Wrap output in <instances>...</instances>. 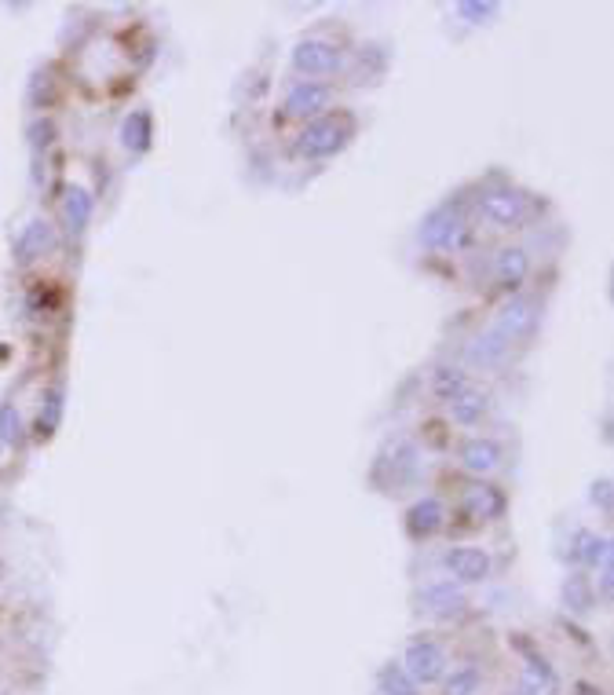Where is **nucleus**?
Returning <instances> with one entry per match:
<instances>
[{
  "instance_id": "nucleus-1",
  "label": "nucleus",
  "mask_w": 614,
  "mask_h": 695,
  "mask_svg": "<svg viewBox=\"0 0 614 695\" xmlns=\"http://www.w3.org/2000/svg\"><path fill=\"white\" fill-rule=\"evenodd\" d=\"M355 136V118L351 114H329V118H315L304 132L297 136V154L307 161L333 158L348 147Z\"/></svg>"
},
{
  "instance_id": "nucleus-2",
  "label": "nucleus",
  "mask_w": 614,
  "mask_h": 695,
  "mask_svg": "<svg viewBox=\"0 0 614 695\" xmlns=\"http://www.w3.org/2000/svg\"><path fill=\"white\" fill-rule=\"evenodd\" d=\"M403 670L410 674V681H413L417 688H421V685H435V681H443V674H446V655H443V648H439L435 641H428V637H421V641H413L410 648H406Z\"/></svg>"
},
{
  "instance_id": "nucleus-3",
  "label": "nucleus",
  "mask_w": 614,
  "mask_h": 695,
  "mask_svg": "<svg viewBox=\"0 0 614 695\" xmlns=\"http://www.w3.org/2000/svg\"><path fill=\"white\" fill-rule=\"evenodd\" d=\"M479 213L487 216L490 224L498 227H519L530 220V209H527V198L512 187H498V191H483L479 198Z\"/></svg>"
},
{
  "instance_id": "nucleus-4",
  "label": "nucleus",
  "mask_w": 614,
  "mask_h": 695,
  "mask_svg": "<svg viewBox=\"0 0 614 695\" xmlns=\"http://www.w3.org/2000/svg\"><path fill=\"white\" fill-rule=\"evenodd\" d=\"M293 66L307 77H326V74H337L340 66H344V55H340L337 44L307 37V41H300L293 48Z\"/></svg>"
},
{
  "instance_id": "nucleus-5",
  "label": "nucleus",
  "mask_w": 614,
  "mask_h": 695,
  "mask_svg": "<svg viewBox=\"0 0 614 695\" xmlns=\"http://www.w3.org/2000/svg\"><path fill=\"white\" fill-rule=\"evenodd\" d=\"M465 216H461V209H454V205H443V209H435L428 220L421 224V242L428 249H454L461 238H465Z\"/></svg>"
},
{
  "instance_id": "nucleus-6",
  "label": "nucleus",
  "mask_w": 614,
  "mask_h": 695,
  "mask_svg": "<svg viewBox=\"0 0 614 695\" xmlns=\"http://www.w3.org/2000/svg\"><path fill=\"white\" fill-rule=\"evenodd\" d=\"M494 330L505 337V341H523L530 333L538 330V304L530 297H512L505 308L498 311V322H494Z\"/></svg>"
},
{
  "instance_id": "nucleus-7",
  "label": "nucleus",
  "mask_w": 614,
  "mask_h": 695,
  "mask_svg": "<svg viewBox=\"0 0 614 695\" xmlns=\"http://www.w3.org/2000/svg\"><path fill=\"white\" fill-rule=\"evenodd\" d=\"M329 99L333 92L322 81H297L286 96V114L289 118H318L322 110H329Z\"/></svg>"
},
{
  "instance_id": "nucleus-8",
  "label": "nucleus",
  "mask_w": 614,
  "mask_h": 695,
  "mask_svg": "<svg viewBox=\"0 0 614 695\" xmlns=\"http://www.w3.org/2000/svg\"><path fill=\"white\" fill-rule=\"evenodd\" d=\"M443 564L454 571L457 582H483V578H490V556L487 549H479V546H454V549H446L443 556Z\"/></svg>"
},
{
  "instance_id": "nucleus-9",
  "label": "nucleus",
  "mask_w": 614,
  "mask_h": 695,
  "mask_svg": "<svg viewBox=\"0 0 614 695\" xmlns=\"http://www.w3.org/2000/svg\"><path fill=\"white\" fill-rule=\"evenodd\" d=\"M55 227L48 220H30V224L22 227L19 238H15V260L19 264H33V260H41L44 253H52L55 249Z\"/></svg>"
},
{
  "instance_id": "nucleus-10",
  "label": "nucleus",
  "mask_w": 614,
  "mask_h": 695,
  "mask_svg": "<svg viewBox=\"0 0 614 695\" xmlns=\"http://www.w3.org/2000/svg\"><path fill=\"white\" fill-rule=\"evenodd\" d=\"M465 513L468 520L476 524H487V520H498L505 513V494L494 487V483H476L465 491Z\"/></svg>"
},
{
  "instance_id": "nucleus-11",
  "label": "nucleus",
  "mask_w": 614,
  "mask_h": 695,
  "mask_svg": "<svg viewBox=\"0 0 614 695\" xmlns=\"http://www.w3.org/2000/svg\"><path fill=\"white\" fill-rule=\"evenodd\" d=\"M446 524V505L439 498H421L406 509V531L413 538H432Z\"/></svg>"
},
{
  "instance_id": "nucleus-12",
  "label": "nucleus",
  "mask_w": 614,
  "mask_h": 695,
  "mask_svg": "<svg viewBox=\"0 0 614 695\" xmlns=\"http://www.w3.org/2000/svg\"><path fill=\"white\" fill-rule=\"evenodd\" d=\"M516 648L523 652L527 666H523V692L527 695H552L556 692V674H552V666L541 659L527 641H516Z\"/></svg>"
},
{
  "instance_id": "nucleus-13",
  "label": "nucleus",
  "mask_w": 614,
  "mask_h": 695,
  "mask_svg": "<svg viewBox=\"0 0 614 695\" xmlns=\"http://www.w3.org/2000/svg\"><path fill=\"white\" fill-rule=\"evenodd\" d=\"M461 465H465L472 476H490V472L501 465V443L487 436L468 439L465 447H461Z\"/></svg>"
},
{
  "instance_id": "nucleus-14",
  "label": "nucleus",
  "mask_w": 614,
  "mask_h": 695,
  "mask_svg": "<svg viewBox=\"0 0 614 695\" xmlns=\"http://www.w3.org/2000/svg\"><path fill=\"white\" fill-rule=\"evenodd\" d=\"M527 275H530L527 249H519V246L501 249L498 260H494V278H498V286L509 289V293H516V289L527 282Z\"/></svg>"
},
{
  "instance_id": "nucleus-15",
  "label": "nucleus",
  "mask_w": 614,
  "mask_h": 695,
  "mask_svg": "<svg viewBox=\"0 0 614 695\" xmlns=\"http://www.w3.org/2000/svg\"><path fill=\"white\" fill-rule=\"evenodd\" d=\"M63 220L70 235H85V227L92 224V194L85 187H70L63 198Z\"/></svg>"
},
{
  "instance_id": "nucleus-16",
  "label": "nucleus",
  "mask_w": 614,
  "mask_h": 695,
  "mask_svg": "<svg viewBox=\"0 0 614 695\" xmlns=\"http://www.w3.org/2000/svg\"><path fill=\"white\" fill-rule=\"evenodd\" d=\"M150 139H154V118H150V110H132L125 118V125H121V143H125V150L143 154V150H150Z\"/></svg>"
},
{
  "instance_id": "nucleus-17",
  "label": "nucleus",
  "mask_w": 614,
  "mask_h": 695,
  "mask_svg": "<svg viewBox=\"0 0 614 695\" xmlns=\"http://www.w3.org/2000/svg\"><path fill=\"white\" fill-rule=\"evenodd\" d=\"M571 556L589 567L611 564V538H600V535H593V531H578L571 542Z\"/></svg>"
},
{
  "instance_id": "nucleus-18",
  "label": "nucleus",
  "mask_w": 614,
  "mask_h": 695,
  "mask_svg": "<svg viewBox=\"0 0 614 695\" xmlns=\"http://www.w3.org/2000/svg\"><path fill=\"white\" fill-rule=\"evenodd\" d=\"M446 407H450V417H454L457 425H479L483 414H487V407H490V399L483 396L479 388H465V392H461L457 399H450Z\"/></svg>"
},
{
  "instance_id": "nucleus-19",
  "label": "nucleus",
  "mask_w": 614,
  "mask_h": 695,
  "mask_svg": "<svg viewBox=\"0 0 614 695\" xmlns=\"http://www.w3.org/2000/svg\"><path fill=\"white\" fill-rule=\"evenodd\" d=\"M465 388H472V381H468V374L465 370H454V366H439L432 374V392L443 403H450V399H457Z\"/></svg>"
},
{
  "instance_id": "nucleus-20",
  "label": "nucleus",
  "mask_w": 614,
  "mask_h": 695,
  "mask_svg": "<svg viewBox=\"0 0 614 695\" xmlns=\"http://www.w3.org/2000/svg\"><path fill=\"white\" fill-rule=\"evenodd\" d=\"M509 348L512 344L501 337L498 330H490V333H483V337H476V344H472V363H483V366H494V363H501L505 355H509Z\"/></svg>"
},
{
  "instance_id": "nucleus-21",
  "label": "nucleus",
  "mask_w": 614,
  "mask_h": 695,
  "mask_svg": "<svg viewBox=\"0 0 614 695\" xmlns=\"http://www.w3.org/2000/svg\"><path fill=\"white\" fill-rule=\"evenodd\" d=\"M59 421H63V388H48L41 417H37V436L48 439L59 428Z\"/></svg>"
},
{
  "instance_id": "nucleus-22",
  "label": "nucleus",
  "mask_w": 614,
  "mask_h": 695,
  "mask_svg": "<svg viewBox=\"0 0 614 695\" xmlns=\"http://www.w3.org/2000/svg\"><path fill=\"white\" fill-rule=\"evenodd\" d=\"M377 688H381V695H417V685L410 681V674L395 663H388L377 674Z\"/></svg>"
},
{
  "instance_id": "nucleus-23",
  "label": "nucleus",
  "mask_w": 614,
  "mask_h": 695,
  "mask_svg": "<svg viewBox=\"0 0 614 695\" xmlns=\"http://www.w3.org/2000/svg\"><path fill=\"white\" fill-rule=\"evenodd\" d=\"M563 600H567V608H571V611H593V589H589V582H585L582 575L567 578V586H563Z\"/></svg>"
},
{
  "instance_id": "nucleus-24",
  "label": "nucleus",
  "mask_w": 614,
  "mask_h": 695,
  "mask_svg": "<svg viewBox=\"0 0 614 695\" xmlns=\"http://www.w3.org/2000/svg\"><path fill=\"white\" fill-rule=\"evenodd\" d=\"M479 685H483V677L476 666H461L446 677V695H479Z\"/></svg>"
},
{
  "instance_id": "nucleus-25",
  "label": "nucleus",
  "mask_w": 614,
  "mask_h": 695,
  "mask_svg": "<svg viewBox=\"0 0 614 695\" xmlns=\"http://www.w3.org/2000/svg\"><path fill=\"white\" fill-rule=\"evenodd\" d=\"M424 600L432 604V611H443V615H450V611H461V604H465L454 586H432L428 593H424Z\"/></svg>"
},
{
  "instance_id": "nucleus-26",
  "label": "nucleus",
  "mask_w": 614,
  "mask_h": 695,
  "mask_svg": "<svg viewBox=\"0 0 614 695\" xmlns=\"http://www.w3.org/2000/svg\"><path fill=\"white\" fill-rule=\"evenodd\" d=\"M22 439V425H19V410L11 403H0V443L4 447H15Z\"/></svg>"
},
{
  "instance_id": "nucleus-27",
  "label": "nucleus",
  "mask_w": 614,
  "mask_h": 695,
  "mask_svg": "<svg viewBox=\"0 0 614 695\" xmlns=\"http://www.w3.org/2000/svg\"><path fill=\"white\" fill-rule=\"evenodd\" d=\"M457 11H461V19H468V22H487V19H494L501 11V4L498 0H461L457 4Z\"/></svg>"
},
{
  "instance_id": "nucleus-28",
  "label": "nucleus",
  "mask_w": 614,
  "mask_h": 695,
  "mask_svg": "<svg viewBox=\"0 0 614 695\" xmlns=\"http://www.w3.org/2000/svg\"><path fill=\"white\" fill-rule=\"evenodd\" d=\"M52 139H55V125L48 118H37L30 125V143L33 150H44V147H52Z\"/></svg>"
},
{
  "instance_id": "nucleus-29",
  "label": "nucleus",
  "mask_w": 614,
  "mask_h": 695,
  "mask_svg": "<svg viewBox=\"0 0 614 695\" xmlns=\"http://www.w3.org/2000/svg\"><path fill=\"white\" fill-rule=\"evenodd\" d=\"M593 502L600 505L607 516H611V509H614V502H611V476H604V480L593 483Z\"/></svg>"
},
{
  "instance_id": "nucleus-30",
  "label": "nucleus",
  "mask_w": 614,
  "mask_h": 695,
  "mask_svg": "<svg viewBox=\"0 0 614 695\" xmlns=\"http://www.w3.org/2000/svg\"><path fill=\"white\" fill-rule=\"evenodd\" d=\"M574 695H604V692L596 685H589V681H578V685H574Z\"/></svg>"
}]
</instances>
